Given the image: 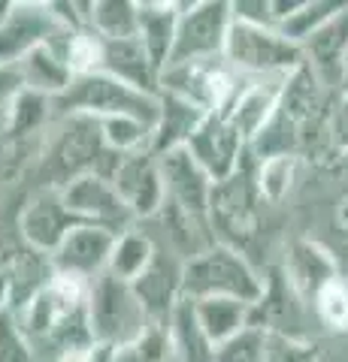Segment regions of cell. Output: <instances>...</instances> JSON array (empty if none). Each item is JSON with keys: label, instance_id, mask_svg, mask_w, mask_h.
Wrapping results in <instances>:
<instances>
[{"label": "cell", "instance_id": "obj_30", "mask_svg": "<svg viewBox=\"0 0 348 362\" xmlns=\"http://www.w3.org/2000/svg\"><path fill=\"white\" fill-rule=\"evenodd\" d=\"M321 344L294 332H264V359L266 362H318Z\"/></svg>", "mask_w": 348, "mask_h": 362}, {"label": "cell", "instance_id": "obj_6", "mask_svg": "<svg viewBox=\"0 0 348 362\" xmlns=\"http://www.w3.org/2000/svg\"><path fill=\"white\" fill-rule=\"evenodd\" d=\"M230 25H233V16H230L228 0H197V4L185 6L176 16V33H173V49H170V58H167V66L221 58Z\"/></svg>", "mask_w": 348, "mask_h": 362}, {"label": "cell", "instance_id": "obj_34", "mask_svg": "<svg viewBox=\"0 0 348 362\" xmlns=\"http://www.w3.org/2000/svg\"><path fill=\"white\" fill-rule=\"evenodd\" d=\"M306 4H309V0H273V18H276V25H282V21H288L291 16H297Z\"/></svg>", "mask_w": 348, "mask_h": 362}, {"label": "cell", "instance_id": "obj_38", "mask_svg": "<svg viewBox=\"0 0 348 362\" xmlns=\"http://www.w3.org/2000/svg\"><path fill=\"white\" fill-rule=\"evenodd\" d=\"M342 90H345V112H348V61H345V70H342Z\"/></svg>", "mask_w": 348, "mask_h": 362}, {"label": "cell", "instance_id": "obj_24", "mask_svg": "<svg viewBox=\"0 0 348 362\" xmlns=\"http://www.w3.org/2000/svg\"><path fill=\"white\" fill-rule=\"evenodd\" d=\"M155 247H158L155 235L149 230H142V223H133L128 230L116 233V242H112V251L106 259V272L121 281H133L152 263Z\"/></svg>", "mask_w": 348, "mask_h": 362}, {"label": "cell", "instance_id": "obj_17", "mask_svg": "<svg viewBox=\"0 0 348 362\" xmlns=\"http://www.w3.org/2000/svg\"><path fill=\"white\" fill-rule=\"evenodd\" d=\"M209 115L206 109H200L197 103H191L185 97H176L170 90H158V118L152 124V154H164L173 148H185L188 139L194 136V130L203 124Z\"/></svg>", "mask_w": 348, "mask_h": 362}, {"label": "cell", "instance_id": "obj_1", "mask_svg": "<svg viewBox=\"0 0 348 362\" xmlns=\"http://www.w3.org/2000/svg\"><path fill=\"white\" fill-rule=\"evenodd\" d=\"M121 154L109 151L100 136L97 118L88 115H64L58 130L49 139H43V148L37 157V187H55L61 190L67 181L76 175L97 173L109 178L116 173Z\"/></svg>", "mask_w": 348, "mask_h": 362}, {"label": "cell", "instance_id": "obj_39", "mask_svg": "<svg viewBox=\"0 0 348 362\" xmlns=\"http://www.w3.org/2000/svg\"><path fill=\"white\" fill-rule=\"evenodd\" d=\"M191 4H197V0H176V9L182 13V9H185V6H191Z\"/></svg>", "mask_w": 348, "mask_h": 362}, {"label": "cell", "instance_id": "obj_21", "mask_svg": "<svg viewBox=\"0 0 348 362\" xmlns=\"http://www.w3.org/2000/svg\"><path fill=\"white\" fill-rule=\"evenodd\" d=\"M16 66L21 73V85L28 90H37V94H46V97H58L73 78L61 49L52 40L37 45L33 52H28Z\"/></svg>", "mask_w": 348, "mask_h": 362}, {"label": "cell", "instance_id": "obj_28", "mask_svg": "<svg viewBox=\"0 0 348 362\" xmlns=\"http://www.w3.org/2000/svg\"><path fill=\"white\" fill-rule=\"evenodd\" d=\"M345 9H348V0H309L297 16H291L288 21H282L279 30H282L288 40H294V42L303 45L312 33L321 30L327 21H333L339 13H345Z\"/></svg>", "mask_w": 348, "mask_h": 362}, {"label": "cell", "instance_id": "obj_18", "mask_svg": "<svg viewBox=\"0 0 348 362\" xmlns=\"http://www.w3.org/2000/svg\"><path fill=\"white\" fill-rule=\"evenodd\" d=\"M306 66L321 85H339L348 61V9L303 42Z\"/></svg>", "mask_w": 348, "mask_h": 362}, {"label": "cell", "instance_id": "obj_26", "mask_svg": "<svg viewBox=\"0 0 348 362\" xmlns=\"http://www.w3.org/2000/svg\"><path fill=\"white\" fill-rule=\"evenodd\" d=\"M176 9H140L137 13V37L142 40L149 58L155 61L158 70L167 66L173 49V33H176Z\"/></svg>", "mask_w": 348, "mask_h": 362}, {"label": "cell", "instance_id": "obj_4", "mask_svg": "<svg viewBox=\"0 0 348 362\" xmlns=\"http://www.w3.org/2000/svg\"><path fill=\"white\" fill-rule=\"evenodd\" d=\"M221 58L240 76H291L306 64L303 45L288 40L279 25H249L233 21Z\"/></svg>", "mask_w": 348, "mask_h": 362}, {"label": "cell", "instance_id": "obj_11", "mask_svg": "<svg viewBox=\"0 0 348 362\" xmlns=\"http://www.w3.org/2000/svg\"><path fill=\"white\" fill-rule=\"evenodd\" d=\"M130 287L137 293L149 323L167 326L176 302L182 299V259H179L173 251H167L164 245H158L155 247L152 263L130 281Z\"/></svg>", "mask_w": 348, "mask_h": 362}, {"label": "cell", "instance_id": "obj_27", "mask_svg": "<svg viewBox=\"0 0 348 362\" xmlns=\"http://www.w3.org/2000/svg\"><path fill=\"white\" fill-rule=\"evenodd\" d=\"M100 124V136L103 145L116 154H133V151H145L152 142V124L133 115H106L97 118Z\"/></svg>", "mask_w": 348, "mask_h": 362}, {"label": "cell", "instance_id": "obj_23", "mask_svg": "<svg viewBox=\"0 0 348 362\" xmlns=\"http://www.w3.org/2000/svg\"><path fill=\"white\" fill-rule=\"evenodd\" d=\"M170 344L176 362H215V344L200 329L191 299H179L170 314Z\"/></svg>", "mask_w": 348, "mask_h": 362}, {"label": "cell", "instance_id": "obj_32", "mask_svg": "<svg viewBox=\"0 0 348 362\" xmlns=\"http://www.w3.org/2000/svg\"><path fill=\"white\" fill-rule=\"evenodd\" d=\"M0 362H33V344L13 311H0Z\"/></svg>", "mask_w": 348, "mask_h": 362}, {"label": "cell", "instance_id": "obj_10", "mask_svg": "<svg viewBox=\"0 0 348 362\" xmlns=\"http://www.w3.org/2000/svg\"><path fill=\"white\" fill-rule=\"evenodd\" d=\"M185 148L206 169V175L215 181V185L237 173V166L245 160V154H249V145L240 139L237 127H233L224 112H209L203 124L194 130V136L188 139Z\"/></svg>", "mask_w": 348, "mask_h": 362}, {"label": "cell", "instance_id": "obj_12", "mask_svg": "<svg viewBox=\"0 0 348 362\" xmlns=\"http://www.w3.org/2000/svg\"><path fill=\"white\" fill-rule=\"evenodd\" d=\"M64 21L49 6H13L0 16V64H18L37 45L55 40Z\"/></svg>", "mask_w": 348, "mask_h": 362}, {"label": "cell", "instance_id": "obj_9", "mask_svg": "<svg viewBox=\"0 0 348 362\" xmlns=\"http://www.w3.org/2000/svg\"><path fill=\"white\" fill-rule=\"evenodd\" d=\"M116 194L121 197V202L130 209V214L140 221H149L158 214V209L164 206V178H161V166L158 157L149 148L145 151H133L125 154L116 166V173L109 175Z\"/></svg>", "mask_w": 348, "mask_h": 362}, {"label": "cell", "instance_id": "obj_19", "mask_svg": "<svg viewBox=\"0 0 348 362\" xmlns=\"http://www.w3.org/2000/svg\"><path fill=\"white\" fill-rule=\"evenodd\" d=\"M282 272L291 281V287L297 290V296L303 302H309L324 281L339 275V266H336V259H333V254L327 251V247H321L312 239H297L288 247Z\"/></svg>", "mask_w": 348, "mask_h": 362}, {"label": "cell", "instance_id": "obj_14", "mask_svg": "<svg viewBox=\"0 0 348 362\" xmlns=\"http://www.w3.org/2000/svg\"><path fill=\"white\" fill-rule=\"evenodd\" d=\"M161 166L164 178V199L176 202L179 209L194 211V214H209V197L215 181L206 175V169L200 166L188 148H173L164 154H155Z\"/></svg>", "mask_w": 348, "mask_h": 362}, {"label": "cell", "instance_id": "obj_35", "mask_svg": "<svg viewBox=\"0 0 348 362\" xmlns=\"http://www.w3.org/2000/svg\"><path fill=\"white\" fill-rule=\"evenodd\" d=\"M336 223L342 226V233H348V197H342L336 206Z\"/></svg>", "mask_w": 348, "mask_h": 362}, {"label": "cell", "instance_id": "obj_8", "mask_svg": "<svg viewBox=\"0 0 348 362\" xmlns=\"http://www.w3.org/2000/svg\"><path fill=\"white\" fill-rule=\"evenodd\" d=\"M76 223L82 221L64 206L61 190L55 187H33L18 206V235L40 254H52Z\"/></svg>", "mask_w": 348, "mask_h": 362}, {"label": "cell", "instance_id": "obj_13", "mask_svg": "<svg viewBox=\"0 0 348 362\" xmlns=\"http://www.w3.org/2000/svg\"><path fill=\"white\" fill-rule=\"evenodd\" d=\"M116 242V233L97 223H76L70 233L61 239V245L49 254L55 272L91 281L94 275L106 269V259Z\"/></svg>", "mask_w": 348, "mask_h": 362}, {"label": "cell", "instance_id": "obj_25", "mask_svg": "<svg viewBox=\"0 0 348 362\" xmlns=\"http://www.w3.org/2000/svg\"><path fill=\"white\" fill-rule=\"evenodd\" d=\"M300 173V154H269L254 160V187L266 206H279L294 187Z\"/></svg>", "mask_w": 348, "mask_h": 362}, {"label": "cell", "instance_id": "obj_5", "mask_svg": "<svg viewBox=\"0 0 348 362\" xmlns=\"http://www.w3.org/2000/svg\"><path fill=\"white\" fill-rule=\"evenodd\" d=\"M85 317L94 341H106L116 347L130 344L149 326V317H145L130 281L109 275L106 269L94 275L91 284H88Z\"/></svg>", "mask_w": 348, "mask_h": 362}, {"label": "cell", "instance_id": "obj_16", "mask_svg": "<svg viewBox=\"0 0 348 362\" xmlns=\"http://www.w3.org/2000/svg\"><path fill=\"white\" fill-rule=\"evenodd\" d=\"M285 82L288 76H257V78H245V85L240 88L237 100L230 103V109L224 115L230 118V124L237 127L240 139L249 145L264 124L273 118V112L282 103L285 94Z\"/></svg>", "mask_w": 348, "mask_h": 362}, {"label": "cell", "instance_id": "obj_15", "mask_svg": "<svg viewBox=\"0 0 348 362\" xmlns=\"http://www.w3.org/2000/svg\"><path fill=\"white\" fill-rule=\"evenodd\" d=\"M100 70L121 78L130 88L145 90V94H158L161 90V70L149 58V52H145V45L137 33H116V37L103 33Z\"/></svg>", "mask_w": 348, "mask_h": 362}, {"label": "cell", "instance_id": "obj_37", "mask_svg": "<svg viewBox=\"0 0 348 362\" xmlns=\"http://www.w3.org/2000/svg\"><path fill=\"white\" fill-rule=\"evenodd\" d=\"M339 148H342V151H348V121L339 127Z\"/></svg>", "mask_w": 348, "mask_h": 362}, {"label": "cell", "instance_id": "obj_20", "mask_svg": "<svg viewBox=\"0 0 348 362\" xmlns=\"http://www.w3.org/2000/svg\"><path fill=\"white\" fill-rule=\"evenodd\" d=\"M194 305V317L200 329L212 344H221L252 326V302L230 299V296H206V299H191Z\"/></svg>", "mask_w": 348, "mask_h": 362}, {"label": "cell", "instance_id": "obj_31", "mask_svg": "<svg viewBox=\"0 0 348 362\" xmlns=\"http://www.w3.org/2000/svg\"><path fill=\"white\" fill-rule=\"evenodd\" d=\"M215 362H266L264 359V329L261 326H245L228 341L215 347Z\"/></svg>", "mask_w": 348, "mask_h": 362}, {"label": "cell", "instance_id": "obj_33", "mask_svg": "<svg viewBox=\"0 0 348 362\" xmlns=\"http://www.w3.org/2000/svg\"><path fill=\"white\" fill-rule=\"evenodd\" d=\"M233 21H249V25H276L273 0H228Z\"/></svg>", "mask_w": 348, "mask_h": 362}, {"label": "cell", "instance_id": "obj_2", "mask_svg": "<svg viewBox=\"0 0 348 362\" xmlns=\"http://www.w3.org/2000/svg\"><path fill=\"white\" fill-rule=\"evenodd\" d=\"M261 293L264 272H257L242 247L230 242H215L182 263V299L230 296L254 305Z\"/></svg>", "mask_w": 348, "mask_h": 362}, {"label": "cell", "instance_id": "obj_3", "mask_svg": "<svg viewBox=\"0 0 348 362\" xmlns=\"http://www.w3.org/2000/svg\"><path fill=\"white\" fill-rule=\"evenodd\" d=\"M55 115H88V118H106V115H133L155 124L158 118V94H145L140 88L125 85L121 78L109 76L103 70L79 73L70 78L58 97H52Z\"/></svg>", "mask_w": 348, "mask_h": 362}, {"label": "cell", "instance_id": "obj_7", "mask_svg": "<svg viewBox=\"0 0 348 362\" xmlns=\"http://www.w3.org/2000/svg\"><path fill=\"white\" fill-rule=\"evenodd\" d=\"M61 199L82 223L106 226L112 233H121L137 223L130 209L116 194L112 181L97 173H85V175H76L73 181H67L61 187Z\"/></svg>", "mask_w": 348, "mask_h": 362}, {"label": "cell", "instance_id": "obj_22", "mask_svg": "<svg viewBox=\"0 0 348 362\" xmlns=\"http://www.w3.org/2000/svg\"><path fill=\"white\" fill-rule=\"evenodd\" d=\"M55 118V106H52V97L46 94H37V90H28L21 88L16 100L9 103L6 112V121H4V133L13 145H25L30 142L33 136L46 133L49 121Z\"/></svg>", "mask_w": 348, "mask_h": 362}, {"label": "cell", "instance_id": "obj_36", "mask_svg": "<svg viewBox=\"0 0 348 362\" xmlns=\"http://www.w3.org/2000/svg\"><path fill=\"white\" fill-rule=\"evenodd\" d=\"M73 6H76V13H79L82 21L88 25V16H91V9H94V0H73Z\"/></svg>", "mask_w": 348, "mask_h": 362}, {"label": "cell", "instance_id": "obj_29", "mask_svg": "<svg viewBox=\"0 0 348 362\" xmlns=\"http://www.w3.org/2000/svg\"><path fill=\"white\" fill-rule=\"evenodd\" d=\"M315 308L318 320L333 332H348V278L336 275L315 290V296L309 299Z\"/></svg>", "mask_w": 348, "mask_h": 362}]
</instances>
